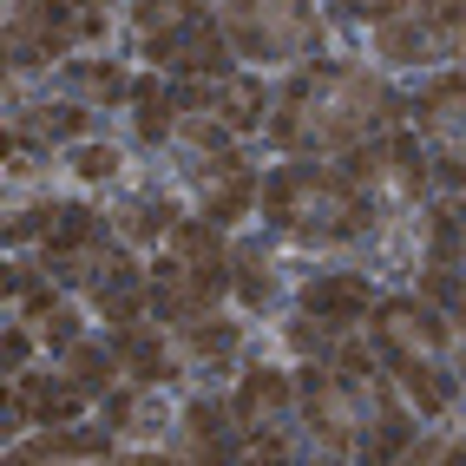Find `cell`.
Returning <instances> with one entry per match:
<instances>
[{"mask_svg": "<svg viewBox=\"0 0 466 466\" xmlns=\"http://www.w3.org/2000/svg\"><path fill=\"white\" fill-rule=\"evenodd\" d=\"M394 92L381 79H368L361 66H309L302 79L283 86V99H276V138L289 151H349L361 145L375 126L400 118Z\"/></svg>", "mask_w": 466, "mask_h": 466, "instance_id": "1", "label": "cell"}, {"mask_svg": "<svg viewBox=\"0 0 466 466\" xmlns=\"http://www.w3.org/2000/svg\"><path fill=\"white\" fill-rule=\"evenodd\" d=\"M263 210L276 230H289L302 243H349L368 230V191L349 171H329V165H283L263 177Z\"/></svg>", "mask_w": 466, "mask_h": 466, "instance_id": "2", "label": "cell"}, {"mask_svg": "<svg viewBox=\"0 0 466 466\" xmlns=\"http://www.w3.org/2000/svg\"><path fill=\"white\" fill-rule=\"evenodd\" d=\"M368 322H375V355L400 375V388L414 394V408L420 414H447L453 394H460V375L447 361V322L433 316L427 302H414V296L375 302Z\"/></svg>", "mask_w": 466, "mask_h": 466, "instance_id": "3", "label": "cell"}, {"mask_svg": "<svg viewBox=\"0 0 466 466\" xmlns=\"http://www.w3.org/2000/svg\"><path fill=\"white\" fill-rule=\"evenodd\" d=\"M230 289V257L217 243V224L210 217H191L165 237V257L151 263V316L165 322H198L210 316V302Z\"/></svg>", "mask_w": 466, "mask_h": 466, "instance_id": "4", "label": "cell"}, {"mask_svg": "<svg viewBox=\"0 0 466 466\" xmlns=\"http://www.w3.org/2000/svg\"><path fill=\"white\" fill-rule=\"evenodd\" d=\"M0 20H7L14 66H40V59H59L73 40L106 34V14L86 7V0H0Z\"/></svg>", "mask_w": 466, "mask_h": 466, "instance_id": "5", "label": "cell"}, {"mask_svg": "<svg viewBox=\"0 0 466 466\" xmlns=\"http://www.w3.org/2000/svg\"><path fill=\"white\" fill-rule=\"evenodd\" d=\"M224 34L250 59H302V53H316L322 26L309 0H230Z\"/></svg>", "mask_w": 466, "mask_h": 466, "instance_id": "6", "label": "cell"}, {"mask_svg": "<svg viewBox=\"0 0 466 466\" xmlns=\"http://www.w3.org/2000/svg\"><path fill=\"white\" fill-rule=\"evenodd\" d=\"M237 427L250 441L257 460H283L289 433H296V388L276 375V368H250L237 388Z\"/></svg>", "mask_w": 466, "mask_h": 466, "instance_id": "7", "label": "cell"}, {"mask_svg": "<svg viewBox=\"0 0 466 466\" xmlns=\"http://www.w3.org/2000/svg\"><path fill=\"white\" fill-rule=\"evenodd\" d=\"M368 309H375V296H368L361 276H316V283L302 289V322L289 335L309 355H329V335H349Z\"/></svg>", "mask_w": 466, "mask_h": 466, "instance_id": "8", "label": "cell"}, {"mask_svg": "<svg viewBox=\"0 0 466 466\" xmlns=\"http://www.w3.org/2000/svg\"><path fill=\"white\" fill-rule=\"evenodd\" d=\"M99 257H106V217L86 204H59V217L46 224V243H40V269L53 283H92Z\"/></svg>", "mask_w": 466, "mask_h": 466, "instance_id": "9", "label": "cell"}, {"mask_svg": "<svg viewBox=\"0 0 466 466\" xmlns=\"http://www.w3.org/2000/svg\"><path fill=\"white\" fill-rule=\"evenodd\" d=\"M414 118H420V132L441 145L433 177H441V184H466V73L433 79L414 99Z\"/></svg>", "mask_w": 466, "mask_h": 466, "instance_id": "10", "label": "cell"}, {"mask_svg": "<svg viewBox=\"0 0 466 466\" xmlns=\"http://www.w3.org/2000/svg\"><path fill=\"white\" fill-rule=\"evenodd\" d=\"M427 151L414 145V132H394V138H361L349 145V158H341V171H349L361 191H394V198H414L427 184Z\"/></svg>", "mask_w": 466, "mask_h": 466, "instance_id": "11", "label": "cell"}, {"mask_svg": "<svg viewBox=\"0 0 466 466\" xmlns=\"http://www.w3.org/2000/svg\"><path fill=\"white\" fill-rule=\"evenodd\" d=\"M151 59H158L177 86H191V79H230V34L217 20H191L184 34L151 40Z\"/></svg>", "mask_w": 466, "mask_h": 466, "instance_id": "12", "label": "cell"}, {"mask_svg": "<svg viewBox=\"0 0 466 466\" xmlns=\"http://www.w3.org/2000/svg\"><path fill=\"white\" fill-rule=\"evenodd\" d=\"M112 349H118V361H126L138 381H171L177 368H184L177 322H165V316H158V322H151V316H138V322H118Z\"/></svg>", "mask_w": 466, "mask_h": 466, "instance_id": "13", "label": "cell"}, {"mask_svg": "<svg viewBox=\"0 0 466 466\" xmlns=\"http://www.w3.org/2000/svg\"><path fill=\"white\" fill-rule=\"evenodd\" d=\"M92 302H99V316L118 329V322H138V316H151V276L126 257V250H112L106 243V257H99V269H92Z\"/></svg>", "mask_w": 466, "mask_h": 466, "instance_id": "14", "label": "cell"}, {"mask_svg": "<svg viewBox=\"0 0 466 466\" xmlns=\"http://www.w3.org/2000/svg\"><path fill=\"white\" fill-rule=\"evenodd\" d=\"M86 388L59 368V375H20V388H14V400H7V427H20V420H46V427H59V420H79V408H86Z\"/></svg>", "mask_w": 466, "mask_h": 466, "instance_id": "15", "label": "cell"}, {"mask_svg": "<svg viewBox=\"0 0 466 466\" xmlns=\"http://www.w3.org/2000/svg\"><path fill=\"white\" fill-rule=\"evenodd\" d=\"M375 46L388 53V59H441V53H453L447 46V34H441V20L427 14V0H408V7H394L388 20H381V34H375Z\"/></svg>", "mask_w": 466, "mask_h": 466, "instance_id": "16", "label": "cell"}, {"mask_svg": "<svg viewBox=\"0 0 466 466\" xmlns=\"http://www.w3.org/2000/svg\"><path fill=\"white\" fill-rule=\"evenodd\" d=\"M198 184H204V217H210V224H237V217L257 204V177L243 171L230 151L204 158V165H198Z\"/></svg>", "mask_w": 466, "mask_h": 466, "instance_id": "17", "label": "cell"}, {"mask_svg": "<svg viewBox=\"0 0 466 466\" xmlns=\"http://www.w3.org/2000/svg\"><path fill=\"white\" fill-rule=\"evenodd\" d=\"M184 433H191V453H204V460L250 453V441H243V427H237V408H217V400H191V408H184Z\"/></svg>", "mask_w": 466, "mask_h": 466, "instance_id": "18", "label": "cell"}, {"mask_svg": "<svg viewBox=\"0 0 466 466\" xmlns=\"http://www.w3.org/2000/svg\"><path fill=\"white\" fill-rule=\"evenodd\" d=\"M106 453H112L106 427H73V420H59L34 447H20V460H106Z\"/></svg>", "mask_w": 466, "mask_h": 466, "instance_id": "19", "label": "cell"}, {"mask_svg": "<svg viewBox=\"0 0 466 466\" xmlns=\"http://www.w3.org/2000/svg\"><path fill=\"white\" fill-rule=\"evenodd\" d=\"M118 349H99V341H73L66 349V375L86 388V394H112V381H118Z\"/></svg>", "mask_w": 466, "mask_h": 466, "instance_id": "20", "label": "cell"}, {"mask_svg": "<svg viewBox=\"0 0 466 466\" xmlns=\"http://www.w3.org/2000/svg\"><path fill=\"white\" fill-rule=\"evenodd\" d=\"M132 106H138V138H171L177 132V112L184 106H177L171 86H151V79L132 86Z\"/></svg>", "mask_w": 466, "mask_h": 466, "instance_id": "21", "label": "cell"}, {"mask_svg": "<svg viewBox=\"0 0 466 466\" xmlns=\"http://www.w3.org/2000/svg\"><path fill=\"white\" fill-rule=\"evenodd\" d=\"M132 20H138L145 40H171V34H184V26L204 20V14H198V0H132Z\"/></svg>", "mask_w": 466, "mask_h": 466, "instance_id": "22", "label": "cell"}, {"mask_svg": "<svg viewBox=\"0 0 466 466\" xmlns=\"http://www.w3.org/2000/svg\"><path fill=\"white\" fill-rule=\"evenodd\" d=\"M210 112L224 118L230 132H250L257 118H263V86H257V79H237V73H230L224 86H217V106H210Z\"/></svg>", "mask_w": 466, "mask_h": 466, "instance_id": "23", "label": "cell"}, {"mask_svg": "<svg viewBox=\"0 0 466 466\" xmlns=\"http://www.w3.org/2000/svg\"><path fill=\"white\" fill-rule=\"evenodd\" d=\"M112 224L126 230L132 243H151V237H171V230H177V210H171V204H118Z\"/></svg>", "mask_w": 466, "mask_h": 466, "instance_id": "24", "label": "cell"}, {"mask_svg": "<svg viewBox=\"0 0 466 466\" xmlns=\"http://www.w3.org/2000/svg\"><path fill=\"white\" fill-rule=\"evenodd\" d=\"M7 309H14V316H40V309H53L46 269H26V263H14V276H7Z\"/></svg>", "mask_w": 466, "mask_h": 466, "instance_id": "25", "label": "cell"}, {"mask_svg": "<svg viewBox=\"0 0 466 466\" xmlns=\"http://www.w3.org/2000/svg\"><path fill=\"white\" fill-rule=\"evenodd\" d=\"M230 263H237V289H243V302H269V296H276L269 257H257V250H237Z\"/></svg>", "mask_w": 466, "mask_h": 466, "instance_id": "26", "label": "cell"}, {"mask_svg": "<svg viewBox=\"0 0 466 466\" xmlns=\"http://www.w3.org/2000/svg\"><path fill=\"white\" fill-rule=\"evenodd\" d=\"M73 86L86 92V99H118V92H126V73H118V66H99V59H79V66H73Z\"/></svg>", "mask_w": 466, "mask_h": 466, "instance_id": "27", "label": "cell"}, {"mask_svg": "<svg viewBox=\"0 0 466 466\" xmlns=\"http://www.w3.org/2000/svg\"><path fill=\"white\" fill-rule=\"evenodd\" d=\"M86 126H92L86 106H53V112L40 106V112H34V138H40V145H46V138H73V132H86Z\"/></svg>", "mask_w": 466, "mask_h": 466, "instance_id": "28", "label": "cell"}, {"mask_svg": "<svg viewBox=\"0 0 466 466\" xmlns=\"http://www.w3.org/2000/svg\"><path fill=\"white\" fill-rule=\"evenodd\" d=\"M34 322H40V341H53V349H73V341H79V316H73V309H59V302L40 309Z\"/></svg>", "mask_w": 466, "mask_h": 466, "instance_id": "29", "label": "cell"}, {"mask_svg": "<svg viewBox=\"0 0 466 466\" xmlns=\"http://www.w3.org/2000/svg\"><path fill=\"white\" fill-rule=\"evenodd\" d=\"M427 14L441 20L447 46H466V0H427Z\"/></svg>", "mask_w": 466, "mask_h": 466, "instance_id": "30", "label": "cell"}, {"mask_svg": "<svg viewBox=\"0 0 466 466\" xmlns=\"http://www.w3.org/2000/svg\"><path fill=\"white\" fill-rule=\"evenodd\" d=\"M118 171V151L112 145H86L79 151V177H112Z\"/></svg>", "mask_w": 466, "mask_h": 466, "instance_id": "31", "label": "cell"}, {"mask_svg": "<svg viewBox=\"0 0 466 466\" xmlns=\"http://www.w3.org/2000/svg\"><path fill=\"white\" fill-rule=\"evenodd\" d=\"M394 7H408V0H335V14H349V20H388Z\"/></svg>", "mask_w": 466, "mask_h": 466, "instance_id": "32", "label": "cell"}, {"mask_svg": "<svg viewBox=\"0 0 466 466\" xmlns=\"http://www.w3.org/2000/svg\"><path fill=\"white\" fill-rule=\"evenodd\" d=\"M26 361V335L20 329H7V368H20Z\"/></svg>", "mask_w": 466, "mask_h": 466, "instance_id": "33", "label": "cell"}, {"mask_svg": "<svg viewBox=\"0 0 466 466\" xmlns=\"http://www.w3.org/2000/svg\"><path fill=\"white\" fill-rule=\"evenodd\" d=\"M460 217H466V204H460Z\"/></svg>", "mask_w": 466, "mask_h": 466, "instance_id": "34", "label": "cell"}]
</instances>
